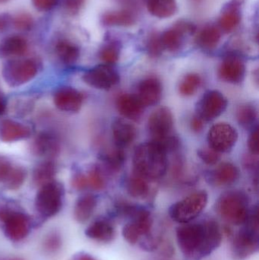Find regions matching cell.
<instances>
[{
    "mask_svg": "<svg viewBox=\"0 0 259 260\" xmlns=\"http://www.w3.org/2000/svg\"><path fill=\"white\" fill-rule=\"evenodd\" d=\"M221 228L214 220L181 224L176 229L178 247L187 259L201 260L221 244Z\"/></svg>",
    "mask_w": 259,
    "mask_h": 260,
    "instance_id": "obj_1",
    "label": "cell"
},
{
    "mask_svg": "<svg viewBox=\"0 0 259 260\" xmlns=\"http://www.w3.org/2000/svg\"><path fill=\"white\" fill-rule=\"evenodd\" d=\"M133 162L135 173L147 180H157L167 172V151L157 141L141 144L134 153Z\"/></svg>",
    "mask_w": 259,
    "mask_h": 260,
    "instance_id": "obj_2",
    "label": "cell"
},
{
    "mask_svg": "<svg viewBox=\"0 0 259 260\" xmlns=\"http://www.w3.org/2000/svg\"><path fill=\"white\" fill-rule=\"evenodd\" d=\"M258 209L249 212L243 227L236 234L231 244V253L236 260H243L256 253L259 248Z\"/></svg>",
    "mask_w": 259,
    "mask_h": 260,
    "instance_id": "obj_3",
    "label": "cell"
},
{
    "mask_svg": "<svg viewBox=\"0 0 259 260\" xmlns=\"http://www.w3.org/2000/svg\"><path fill=\"white\" fill-rule=\"evenodd\" d=\"M220 218L228 224L243 225L249 215L247 196L241 191H230L219 198L216 206Z\"/></svg>",
    "mask_w": 259,
    "mask_h": 260,
    "instance_id": "obj_4",
    "label": "cell"
},
{
    "mask_svg": "<svg viewBox=\"0 0 259 260\" xmlns=\"http://www.w3.org/2000/svg\"><path fill=\"white\" fill-rule=\"evenodd\" d=\"M38 62L31 58L9 59L3 67V77L12 88L21 86L31 81L38 73Z\"/></svg>",
    "mask_w": 259,
    "mask_h": 260,
    "instance_id": "obj_5",
    "label": "cell"
},
{
    "mask_svg": "<svg viewBox=\"0 0 259 260\" xmlns=\"http://www.w3.org/2000/svg\"><path fill=\"white\" fill-rule=\"evenodd\" d=\"M63 198V187L53 180L40 188L35 198V209L43 218H51L62 209Z\"/></svg>",
    "mask_w": 259,
    "mask_h": 260,
    "instance_id": "obj_6",
    "label": "cell"
},
{
    "mask_svg": "<svg viewBox=\"0 0 259 260\" xmlns=\"http://www.w3.org/2000/svg\"><path fill=\"white\" fill-rule=\"evenodd\" d=\"M208 196L205 191L192 193L191 195L177 202L170 207V218L179 224H187L196 219L208 204Z\"/></svg>",
    "mask_w": 259,
    "mask_h": 260,
    "instance_id": "obj_7",
    "label": "cell"
},
{
    "mask_svg": "<svg viewBox=\"0 0 259 260\" xmlns=\"http://www.w3.org/2000/svg\"><path fill=\"white\" fill-rule=\"evenodd\" d=\"M126 215H129L130 221L123 229V238L132 245L139 243L144 238H149L152 233L153 220L149 211L129 206Z\"/></svg>",
    "mask_w": 259,
    "mask_h": 260,
    "instance_id": "obj_8",
    "label": "cell"
},
{
    "mask_svg": "<svg viewBox=\"0 0 259 260\" xmlns=\"http://www.w3.org/2000/svg\"><path fill=\"white\" fill-rule=\"evenodd\" d=\"M0 222L3 224L6 238L15 242L27 238L31 227V221L28 215L8 207L0 209Z\"/></svg>",
    "mask_w": 259,
    "mask_h": 260,
    "instance_id": "obj_9",
    "label": "cell"
},
{
    "mask_svg": "<svg viewBox=\"0 0 259 260\" xmlns=\"http://www.w3.org/2000/svg\"><path fill=\"white\" fill-rule=\"evenodd\" d=\"M238 139L237 130L228 123L214 125L208 132L210 148L218 153L228 152L232 149Z\"/></svg>",
    "mask_w": 259,
    "mask_h": 260,
    "instance_id": "obj_10",
    "label": "cell"
},
{
    "mask_svg": "<svg viewBox=\"0 0 259 260\" xmlns=\"http://www.w3.org/2000/svg\"><path fill=\"white\" fill-rule=\"evenodd\" d=\"M228 107V100L218 91H210L201 99L197 105L198 117L211 121L223 114Z\"/></svg>",
    "mask_w": 259,
    "mask_h": 260,
    "instance_id": "obj_11",
    "label": "cell"
},
{
    "mask_svg": "<svg viewBox=\"0 0 259 260\" xmlns=\"http://www.w3.org/2000/svg\"><path fill=\"white\" fill-rule=\"evenodd\" d=\"M83 80L93 88L108 90L118 83L120 76L110 66L103 64L88 70L84 74Z\"/></svg>",
    "mask_w": 259,
    "mask_h": 260,
    "instance_id": "obj_12",
    "label": "cell"
},
{
    "mask_svg": "<svg viewBox=\"0 0 259 260\" xmlns=\"http://www.w3.org/2000/svg\"><path fill=\"white\" fill-rule=\"evenodd\" d=\"M173 127V114L168 108H158L149 117L147 128L153 140L161 142L170 137Z\"/></svg>",
    "mask_w": 259,
    "mask_h": 260,
    "instance_id": "obj_13",
    "label": "cell"
},
{
    "mask_svg": "<svg viewBox=\"0 0 259 260\" xmlns=\"http://www.w3.org/2000/svg\"><path fill=\"white\" fill-rule=\"evenodd\" d=\"M196 30V26L190 21L185 20L176 21L173 27L161 35L164 50L170 52L177 51L182 47L185 37L194 35Z\"/></svg>",
    "mask_w": 259,
    "mask_h": 260,
    "instance_id": "obj_14",
    "label": "cell"
},
{
    "mask_svg": "<svg viewBox=\"0 0 259 260\" xmlns=\"http://www.w3.org/2000/svg\"><path fill=\"white\" fill-rule=\"evenodd\" d=\"M83 101V94L72 87H61L53 94L55 106L64 112H79Z\"/></svg>",
    "mask_w": 259,
    "mask_h": 260,
    "instance_id": "obj_15",
    "label": "cell"
},
{
    "mask_svg": "<svg viewBox=\"0 0 259 260\" xmlns=\"http://www.w3.org/2000/svg\"><path fill=\"white\" fill-rule=\"evenodd\" d=\"M246 67L238 56H228L219 67V77L226 82L237 84L244 79Z\"/></svg>",
    "mask_w": 259,
    "mask_h": 260,
    "instance_id": "obj_16",
    "label": "cell"
},
{
    "mask_svg": "<svg viewBox=\"0 0 259 260\" xmlns=\"http://www.w3.org/2000/svg\"><path fill=\"white\" fill-rule=\"evenodd\" d=\"M59 142L57 138L50 133L43 132L40 133L32 144L33 154L50 160L54 157L59 151Z\"/></svg>",
    "mask_w": 259,
    "mask_h": 260,
    "instance_id": "obj_17",
    "label": "cell"
},
{
    "mask_svg": "<svg viewBox=\"0 0 259 260\" xmlns=\"http://www.w3.org/2000/svg\"><path fill=\"white\" fill-rule=\"evenodd\" d=\"M162 95V85L157 78L150 77L140 82L138 88V99L144 107L156 105Z\"/></svg>",
    "mask_w": 259,
    "mask_h": 260,
    "instance_id": "obj_18",
    "label": "cell"
},
{
    "mask_svg": "<svg viewBox=\"0 0 259 260\" xmlns=\"http://www.w3.org/2000/svg\"><path fill=\"white\" fill-rule=\"evenodd\" d=\"M28 50V43L24 37L13 35L0 41V58L14 59L24 56Z\"/></svg>",
    "mask_w": 259,
    "mask_h": 260,
    "instance_id": "obj_19",
    "label": "cell"
},
{
    "mask_svg": "<svg viewBox=\"0 0 259 260\" xmlns=\"http://www.w3.org/2000/svg\"><path fill=\"white\" fill-rule=\"evenodd\" d=\"M31 136V129L22 123L10 119L0 121V140L14 142L28 139Z\"/></svg>",
    "mask_w": 259,
    "mask_h": 260,
    "instance_id": "obj_20",
    "label": "cell"
},
{
    "mask_svg": "<svg viewBox=\"0 0 259 260\" xmlns=\"http://www.w3.org/2000/svg\"><path fill=\"white\" fill-rule=\"evenodd\" d=\"M85 235L98 242L109 243L115 238L116 229L108 220L99 219L87 228Z\"/></svg>",
    "mask_w": 259,
    "mask_h": 260,
    "instance_id": "obj_21",
    "label": "cell"
},
{
    "mask_svg": "<svg viewBox=\"0 0 259 260\" xmlns=\"http://www.w3.org/2000/svg\"><path fill=\"white\" fill-rule=\"evenodd\" d=\"M117 108L125 118L137 120L142 114L144 107L136 95L124 94L117 99Z\"/></svg>",
    "mask_w": 259,
    "mask_h": 260,
    "instance_id": "obj_22",
    "label": "cell"
},
{
    "mask_svg": "<svg viewBox=\"0 0 259 260\" xmlns=\"http://www.w3.org/2000/svg\"><path fill=\"white\" fill-rule=\"evenodd\" d=\"M241 18L240 4L237 2H231L223 8L219 18V28L225 33H231L237 28Z\"/></svg>",
    "mask_w": 259,
    "mask_h": 260,
    "instance_id": "obj_23",
    "label": "cell"
},
{
    "mask_svg": "<svg viewBox=\"0 0 259 260\" xmlns=\"http://www.w3.org/2000/svg\"><path fill=\"white\" fill-rule=\"evenodd\" d=\"M112 133L116 145L119 148L128 146L136 137L135 126L123 119H117L113 123Z\"/></svg>",
    "mask_w": 259,
    "mask_h": 260,
    "instance_id": "obj_24",
    "label": "cell"
},
{
    "mask_svg": "<svg viewBox=\"0 0 259 260\" xmlns=\"http://www.w3.org/2000/svg\"><path fill=\"white\" fill-rule=\"evenodd\" d=\"M136 21V14L130 8L123 10L107 12L103 14L101 17L102 24L105 26L128 27L133 25Z\"/></svg>",
    "mask_w": 259,
    "mask_h": 260,
    "instance_id": "obj_25",
    "label": "cell"
},
{
    "mask_svg": "<svg viewBox=\"0 0 259 260\" xmlns=\"http://www.w3.org/2000/svg\"><path fill=\"white\" fill-rule=\"evenodd\" d=\"M97 204V198L92 194H86L81 197L75 205V219L79 223L86 222L94 213Z\"/></svg>",
    "mask_w": 259,
    "mask_h": 260,
    "instance_id": "obj_26",
    "label": "cell"
},
{
    "mask_svg": "<svg viewBox=\"0 0 259 260\" xmlns=\"http://www.w3.org/2000/svg\"><path fill=\"white\" fill-rule=\"evenodd\" d=\"M240 172L238 168L231 163L219 165L212 174L213 183L219 186H230L238 180Z\"/></svg>",
    "mask_w": 259,
    "mask_h": 260,
    "instance_id": "obj_27",
    "label": "cell"
},
{
    "mask_svg": "<svg viewBox=\"0 0 259 260\" xmlns=\"http://www.w3.org/2000/svg\"><path fill=\"white\" fill-rule=\"evenodd\" d=\"M56 56L65 65L76 63L80 56V49L75 43L68 39L57 41L55 46Z\"/></svg>",
    "mask_w": 259,
    "mask_h": 260,
    "instance_id": "obj_28",
    "label": "cell"
},
{
    "mask_svg": "<svg viewBox=\"0 0 259 260\" xmlns=\"http://www.w3.org/2000/svg\"><path fill=\"white\" fill-rule=\"evenodd\" d=\"M147 179L137 173H134L129 177L126 182V189L128 193L135 199L144 200L150 192L149 182Z\"/></svg>",
    "mask_w": 259,
    "mask_h": 260,
    "instance_id": "obj_29",
    "label": "cell"
},
{
    "mask_svg": "<svg viewBox=\"0 0 259 260\" xmlns=\"http://www.w3.org/2000/svg\"><path fill=\"white\" fill-rule=\"evenodd\" d=\"M149 12L159 18L173 16L177 10L176 0H147Z\"/></svg>",
    "mask_w": 259,
    "mask_h": 260,
    "instance_id": "obj_30",
    "label": "cell"
},
{
    "mask_svg": "<svg viewBox=\"0 0 259 260\" xmlns=\"http://www.w3.org/2000/svg\"><path fill=\"white\" fill-rule=\"evenodd\" d=\"M221 38V31L214 25H207L199 31L196 42L205 50H212L217 47Z\"/></svg>",
    "mask_w": 259,
    "mask_h": 260,
    "instance_id": "obj_31",
    "label": "cell"
},
{
    "mask_svg": "<svg viewBox=\"0 0 259 260\" xmlns=\"http://www.w3.org/2000/svg\"><path fill=\"white\" fill-rule=\"evenodd\" d=\"M56 173L54 162L46 160L40 163L33 170V182L36 186H42L53 181Z\"/></svg>",
    "mask_w": 259,
    "mask_h": 260,
    "instance_id": "obj_32",
    "label": "cell"
},
{
    "mask_svg": "<svg viewBox=\"0 0 259 260\" xmlns=\"http://www.w3.org/2000/svg\"><path fill=\"white\" fill-rule=\"evenodd\" d=\"M202 84V79L199 75L190 73L187 75L179 84V91L181 95L190 97L197 91Z\"/></svg>",
    "mask_w": 259,
    "mask_h": 260,
    "instance_id": "obj_33",
    "label": "cell"
},
{
    "mask_svg": "<svg viewBox=\"0 0 259 260\" xmlns=\"http://www.w3.org/2000/svg\"><path fill=\"white\" fill-rule=\"evenodd\" d=\"M257 117V111L251 105H244L237 109V118L239 123L243 127L249 128L255 123Z\"/></svg>",
    "mask_w": 259,
    "mask_h": 260,
    "instance_id": "obj_34",
    "label": "cell"
},
{
    "mask_svg": "<svg viewBox=\"0 0 259 260\" xmlns=\"http://www.w3.org/2000/svg\"><path fill=\"white\" fill-rule=\"evenodd\" d=\"M26 174V171L22 167L14 166L3 184L11 190L19 189L25 180Z\"/></svg>",
    "mask_w": 259,
    "mask_h": 260,
    "instance_id": "obj_35",
    "label": "cell"
},
{
    "mask_svg": "<svg viewBox=\"0 0 259 260\" xmlns=\"http://www.w3.org/2000/svg\"><path fill=\"white\" fill-rule=\"evenodd\" d=\"M100 57L107 65L115 63L120 57V46L116 42L109 43L100 50Z\"/></svg>",
    "mask_w": 259,
    "mask_h": 260,
    "instance_id": "obj_36",
    "label": "cell"
},
{
    "mask_svg": "<svg viewBox=\"0 0 259 260\" xmlns=\"http://www.w3.org/2000/svg\"><path fill=\"white\" fill-rule=\"evenodd\" d=\"M62 241L58 232H50L44 240V248L47 253H55L62 247Z\"/></svg>",
    "mask_w": 259,
    "mask_h": 260,
    "instance_id": "obj_37",
    "label": "cell"
},
{
    "mask_svg": "<svg viewBox=\"0 0 259 260\" xmlns=\"http://www.w3.org/2000/svg\"><path fill=\"white\" fill-rule=\"evenodd\" d=\"M147 51L152 57H158L164 51L161 35L158 32H153L149 36L147 44Z\"/></svg>",
    "mask_w": 259,
    "mask_h": 260,
    "instance_id": "obj_38",
    "label": "cell"
},
{
    "mask_svg": "<svg viewBox=\"0 0 259 260\" xmlns=\"http://www.w3.org/2000/svg\"><path fill=\"white\" fill-rule=\"evenodd\" d=\"M13 24L17 30L29 31L33 28L34 21L28 13H20L13 18Z\"/></svg>",
    "mask_w": 259,
    "mask_h": 260,
    "instance_id": "obj_39",
    "label": "cell"
},
{
    "mask_svg": "<svg viewBox=\"0 0 259 260\" xmlns=\"http://www.w3.org/2000/svg\"><path fill=\"white\" fill-rule=\"evenodd\" d=\"M86 177L88 186L94 190H101L104 187V179L98 168H92Z\"/></svg>",
    "mask_w": 259,
    "mask_h": 260,
    "instance_id": "obj_40",
    "label": "cell"
},
{
    "mask_svg": "<svg viewBox=\"0 0 259 260\" xmlns=\"http://www.w3.org/2000/svg\"><path fill=\"white\" fill-rule=\"evenodd\" d=\"M125 160L124 153L121 150L111 151L106 157V161L113 170H119Z\"/></svg>",
    "mask_w": 259,
    "mask_h": 260,
    "instance_id": "obj_41",
    "label": "cell"
},
{
    "mask_svg": "<svg viewBox=\"0 0 259 260\" xmlns=\"http://www.w3.org/2000/svg\"><path fill=\"white\" fill-rule=\"evenodd\" d=\"M199 157L202 161L206 165H214L217 164L220 159V154L218 152L213 150L212 148H202L198 151Z\"/></svg>",
    "mask_w": 259,
    "mask_h": 260,
    "instance_id": "obj_42",
    "label": "cell"
},
{
    "mask_svg": "<svg viewBox=\"0 0 259 260\" xmlns=\"http://www.w3.org/2000/svg\"><path fill=\"white\" fill-rule=\"evenodd\" d=\"M13 167V164L7 157L0 156V183H4Z\"/></svg>",
    "mask_w": 259,
    "mask_h": 260,
    "instance_id": "obj_43",
    "label": "cell"
},
{
    "mask_svg": "<svg viewBox=\"0 0 259 260\" xmlns=\"http://www.w3.org/2000/svg\"><path fill=\"white\" fill-rule=\"evenodd\" d=\"M85 2V0H64V8L67 13L75 15L80 12Z\"/></svg>",
    "mask_w": 259,
    "mask_h": 260,
    "instance_id": "obj_44",
    "label": "cell"
},
{
    "mask_svg": "<svg viewBox=\"0 0 259 260\" xmlns=\"http://www.w3.org/2000/svg\"><path fill=\"white\" fill-rule=\"evenodd\" d=\"M32 4L40 12H48L56 7L58 0H31Z\"/></svg>",
    "mask_w": 259,
    "mask_h": 260,
    "instance_id": "obj_45",
    "label": "cell"
},
{
    "mask_svg": "<svg viewBox=\"0 0 259 260\" xmlns=\"http://www.w3.org/2000/svg\"><path fill=\"white\" fill-rule=\"evenodd\" d=\"M249 148L251 152L258 154L259 151V133L258 128H255L249 139Z\"/></svg>",
    "mask_w": 259,
    "mask_h": 260,
    "instance_id": "obj_46",
    "label": "cell"
},
{
    "mask_svg": "<svg viewBox=\"0 0 259 260\" xmlns=\"http://www.w3.org/2000/svg\"><path fill=\"white\" fill-rule=\"evenodd\" d=\"M72 186L78 190H83L88 187V180L87 177L84 174H77L72 179Z\"/></svg>",
    "mask_w": 259,
    "mask_h": 260,
    "instance_id": "obj_47",
    "label": "cell"
},
{
    "mask_svg": "<svg viewBox=\"0 0 259 260\" xmlns=\"http://www.w3.org/2000/svg\"><path fill=\"white\" fill-rule=\"evenodd\" d=\"M190 126H191V129L193 131L196 132V133L200 132L202 128H203V120L199 118L198 116H196V117H194L192 119Z\"/></svg>",
    "mask_w": 259,
    "mask_h": 260,
    "instance_id": "obj_48",
    "label": "cell"
},
{
    "mask_svg": "<svg viewBox=\"0 0 259 260\" xmlns=\"http://www.w3.org/2000/svg\"><path fill=\"white\" fill-rule=\"evenodd\" d=\"M75 260H97L86 253H79L73 257Z\"/></svg>",
    "mask_w": 259,
    "mask_h": 260,
    "instance_id": "obj_49",
    "label": "cell"
},
{
    "mask_svg": "<svg viewBox=\"0 0 259 260\" xmlns=\"http://www.w3.org/2000/svg\"><path fill=\"white\" fill-rule=\"evenodd\" d=\"M6 104L4 97L0 93V116L3 115L6 111Z\"/></svg>",
    "mask_w": 259,
    "mask_h": 260,
    "instance_id": "obj_50",
    "label": "cell"
},
{
    "mask_svg": "<svg viewBox=\"0 0 259 260\" xmlns=\"http://www.w3.org/2000/svg\"><path fill=\"white\" fill-rule=\"evenodd\" d=\"M6 26V20L4 19V18H2L0 17V30L4 28Z\"/></svg>",
    "mask_w": 259,
    "mask_h": 260,
    "instance_id": "obj_51",
    "label": "cell"
},
{
    "mask_svg": "<svg viewBox=\"0 0 259 260\" xmlns=\"http://www.w3.org/2000/svg\"><path fill=\"white\" fill-rule=\"evenodd\" d=\"M3 260H23L21 259V258L18 257H11V258H6V259Z\"/></svg>",
    "mask_w": 259,
    "mask_h": 260,
    "instance_id": "obj_52",
    "label": "cell"
},
{
    "mask_svg": "<svg viewBox=\"0 0 259 260\" xmlns=\"http://www.w3.org/2000/svg\"><path fill=\"white\" fill-rule=\"evenodd\" d=\"M6 1H8V0H0V3H6Z\"/></svg>",
    "mask_w": 259,
    "mask_h": 260,
    "instance_id": "obj_53",
    "label": "cell"
},
{
    "mask_svg": "<svg viewBox=\"0 0 259 260\" xmlns=\"http://www.w3.org/2000/svg\"><path fill=\"white\" fill-rule=\"evenodd\" d=\"M72 260H75L74 259H73Z\"/></svg>",
    "mask_w": 259,
    "mask_h": 260,
    "instance_id": "obj_54",
    "label": "cell"
}]
</instances>
